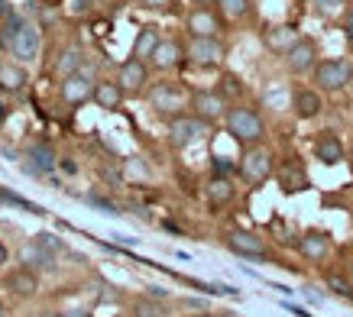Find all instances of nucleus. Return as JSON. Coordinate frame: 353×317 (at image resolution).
<instances>
[{"instance_id":"603ef678","label":"nucleus","mask_w":353,"mask_h":317,"mask_svg":"<svg viewBox=\"0 0 353 317\" xmlns=\"http://www.w3.org/2000/svg\"><path fill=\"white\" fill-rule=\"evenodd\" d=\"M94 3H104V0H94Z\"/></svg>"},{"instance_id":"2f4dec72","label":"nucleus","mask_w":353,"mask_h":317,"mask_svg":"<svg viewBox=\"0 0 353 317\" xmlns=\"http://www.w3.org/2000/svg\"><path fill=\"white\" fill-rule=\"evenodd\" d=\"M133 317H165V307L156 301V298H137L133 301Z\"/></svg>"},{"instance_id":"ddd939ff","label":"nucleus","mask_w":353,"mask_h":317,"mask_svg":"<svg viewBox=\"0 0 353 317\" xmlns=\"http://www.w3.org/2000/svg\"><path fill=\"white\" fill-rule=\"evenodd\" d=\"M185 30H188V39H208L224 30V20L211 7H192L185 17Z\"/></svg>"},{"instance_id":"473e14b6","label":"nucleus","mask_w":353,"mask_h":317,"mask_svg":"<svg viewBox=\"0 0 353 317\" xmlns=\"http://www.w3.org/2000/svg\"><path fill=\"white\" fill-rule=\"evenodd\" d=\"M32 243H39L46 249V253H52V256H59V253H65V240L59 236V233H52V230H43V233H36V240Z\"/></svg>"},{"instance_id":"b1692460","label":"nucleus","mask_w":353,"mask_h":317,"mask_svg":"<svg viewBox=\"0 0 353 317\" xmlns=\"http://www.w3.org/2000/svg\"><path fill=\"white\" fill-rule=\"evenodd\" d=\"M20 259H23V265H26V269H32L36 275H39V272H55V265H59V259H55L52 253H46L39 243H26V246H23Z\"/></svg>"},{"instance_id":"cd10ccee","label":"nucleus","mask_w":353,"mask_h":317,"mask_svg":"<svg viewBox=\"0 0 353 317\" xmlns=\"http://www.w3.org/2000/svg\"><path fill=\"white\" fill-rule=\"evenodd\" d=\"M23 85H26V72H23L20 65H10V62L0 65V88H3L7 94L23 91Z\"/></svg>"},{"instance_id":"4be33fe9","label":"nucleus","mask_w":353,"mask_h":317,"mask_svg":"<svg viewBox=\"0 0 353 317\" xmlns=\"http://www.w3.org/2000/svg\"><path fill=\"white\" fill-rule=\"evenodd\" d=\"M185 59V49L175 39H162L159 45H156V52H152L150 62L159 68V72H172V68H179Z\"/></svg>"},{"instance_id":"3c124183","label":"nucleus","mask_w":353,"mask_h":317,"mask_svg":"<svg viewBox=\"0 0 353 317\" xmlns=\"http://www.w3.org/2000/svg\"><path fill=\"white\" fill-rule=\"evenodd\" d=\"M347 275H350V278H353V259H350V263H347Z\"/></svg>"},{"instance_id":"7c9ffc66","label":"nucleus","mask_w":353,"mask_h":317,"mask_svg":"<svg viewBox=\"0 0 353 317\" xmlns=\"http://www.w3.org/2000/svg\"><path fill=\"white\" fill-rule=\"evenodd\" d=\"M0 204H7V207H17V211H26V214H36V217H43V207L39 204H32V201H26V198H20L17 191H10V188H0Z\"/></svg>"},{"instance_id":"864d4df0","label":"nucleus","mask_w":353,"mask_h":317,"mask_svg":"<svg viewBox=\"0 0 353 317\" xmlns=\"http://www.w3.org/2000/svg\"><path fill=\"white\" fill-rule=\"evenodd\" d=\"M46 317H55V314H46Z\"/></svg>"},{"instance_id":"39448f33","label":"nucleus","mask_w":353,"mask_h":317,"mask_svg":"<svg viewBox=\"0 0 353 317\" xmlns=\"http://www.w3.org/2000/svg\"><path fill=\"white\" fill-rule=\"evenodd\" d=\"M311 78H314V88H318V91L337 94V91H343V88L353 81V65L347 62V59H321V62L314 65Z\"/></svg>"},{"instance_id":"de8ad7c7","label":"nucleus","mask_w":353,"mask_h":317,"mask_svg":"<svg viewBox=\"0 0 353 317\" xmlns=\"http://www.w3.org/2000/svg\"><path fill=\"white\" fill-rule=\"evenodd\" d=\"M0 317H10V307L3 305V301H0Z\"/></svg>"},{"instance_id":"a878e982","label":"nucleus","mask_w":353,"mask_h":317,"mask_svg":"<svg viewBox=\"0 0 353 317\" xmlns=\"http://www.w3.org/2000/svg\"><path fill=\"white\" fill-rule=\"evenodd\" d=\"M324 285L331 288L334 298H343V301H350V305H353V278L347 272L327 269V272H324Z\"/></svg>"},{"instance_id":"58836bf2","label":"nucleus","mask_w":353,"mask_h":317,"mask_svg":"<svg viewBox=\"0 0 353 317\" xmlns=\"http://www.w3.org/2000/svg\"><path fill=\"white\" fill-rule=\"evenodd\" d=\"M341 3H343V0H314V7H318L321 13H334Z\"/></svg>"},{"instance_id":"72a5a7b5","label":"nucleus","mask_w":353,"mask_h":317,"mask_svg":"<svg viewBox=\"0 0 353 317\" xmlns=\"http://www.w3.org/2000/svg\"><path fill=\"white\" fill-rule=\"evenodd\" d=\"M211 175H217V178H234L236 162H230L227 156H211Z\"/></svg>"},{"instance_id":"a18cd8bd","label":"nucleus","mask_w":353,"mask_h":317,"mask_svg":"<svg viewBox=\"0 0 353 317\" xmlns=\"http://www.w3.org/2000/svg\"><path fill=\"white\" fill-rule=\"evenodd\" d=\"M7 114H10V110H7V104L0 101V127H3V120H7Z\"/></svg>"},{"instance_id":"f704fd0d","label":"nucleus","mask_w":353,"mask_h":317,"mask_svg":"<svg viewBox=\"0 0 353 317\" xmlns=\"http://www.w3.org/2000/svg\"><path fill=\"white\" fill-rule=\"evenodd\" d=\"M101 178L108 181L110 188H120L127 181V175H123V165H101Z\"/></svg>"},{"instance_id":"49530a36","label":"nucleus","mask_w":353,"mask_h":317,"mask_svg":"<svg viewBox=\"0 0 353 317\" xmlns=\"http://www.w3.org/2000/svg\"><path fill=\"white\" fill-rule=\"evenodd\" d=\"M192 3H194V7H214L217 0H192Z\"/></svg>"},{"instance_id":"c9c22d12","label":"nucleus","mask_w":353,"mask_h":317,"mask_svg":"<svg viewBox=\"0 0 353 317\" xmlns=\"http://www.w3.org/2000/svg\"><path fill=\"white\" fill-rule=\"evenodd\" d=\"M85 201L91 204V207H97V211H104V214H110V217H117L120 214V207L110 198H101V194H85Z\"/></svg>"},{"instance_id":"f257e3e1","label":"nucleus","mask_w":353,"mask_h":317,"mask_svg":"<svg viewBox=\"0 0 353 317\" xmlns=\"http://www.w3.org/2000/svg\"><path fill=\"white\" fill-rule=\"evenodd\" d=\"M224 130L230 133L236 146H263V139H266V120L259 114L256 107H246V104H230L224 116Z\"/></svg>"},{"instance_id":"2eb2a0df","label":"nucleus","mask_w":353,"mask_h":317,"mask_svg":"<svg viewBox=\"0 0 353 317\" xmlns=\"http://www.w3.org/2000/svg\"><path fill=\"white\" fill-rule=\"evenodd\" d=\"M276 178H279V185H282V191H285V194H299V191H305L311 185L308 172H305V165L299 162V156L285 158V162L276 169Z\"/></svg>"},{"instance_id":"393cba45","label":"nucleus","mask_w":353,"mask_h":317,"mask_svg":"<svg viewBox=\"0 0 353 317\" xmlns=\"http://www.w3.org/2000/svg\"><path fill=\"white\" fill-rule=\"evenodd\" d=\"M159 43H162L159 30H156V26H143V30H139V36H137V43H133V59H139V62H150Z\"/></svg>"},{"instance_id":"423d86ee","label":"nucleus","mask_w":353,"mask_h":317,"mask_svg":"<svg viewBox=\"0 0 353 317\" xmlns=\"http://www.w3.org/2000/svg\"><path fill=\"white\" fill-rule=\"evenodd\" d=\"M208 130L211 127L204 120H198L194 114H182V116H175V120H165V139H169V146L175 152L194 146L198 139L208 136Z\"/></svg>"},{"instance_id":"5701e85b","label":"nucleus","mask_w":353,"mask_h":317,"mask_svg":"<svg viewBox=\"0 0 353 317\" xmlns=\"http://www.w3.org/2000/svg\"><path fill=\"white\" fill-rule=\"evenodd\" d=\"M123 101H127V94H123V88H120L117 81H97V88H94V104L101 107V110L117 114L120 107H123Z\"/></svg>"},{"instance_id":"79ce46f5","label":"nucleus","mask_w":353,"mask_h":317,"mask_svg":"<svg viewBox=\"0 0 353 317\" xmlns=\"http://www.w3.org/2000/svg\"><path fill=\"white\" fill-rule=\"evenodd\" d=\"M55 317H88L85 307H72V311H62V314H55Z\"/></svg>"},{"instance_id":"bb28decb","label":"nucleus","mask_w":353,"mask_h":317,"mask_svg":"<svg viewBox=\"0 0 353 317\" xmlns=\"http://www.w3.org/2000/svg\"><path fill=\"white\" fill-rule=\"evenodd\" d=\"M81 65H85V52H81L78 45H68V49L55 59V74H59V78H68V74L81 72Z\"/></svg>"},{"instance_id":"1a4fd4ad","label":"nucleus","mask_w":353,"mask_h":317,"mask_svg":"<svg viewBox=\"0 0 353 317\" xmlns=\"http://www.w3.org/2000/svg\"><path fill=\"white\" fill-rule=\"evenodd\" d=\"M227 45L221 43V36H208V39H188L185 45V59L198 68H217L224 62Z\"/></svg>"},{"instance_id":"f8f14e48","label":"nucleus","mask_w":353,"mask_h":317,"mask_svg":"<svg viewBox=\"0 0 353 317\" xmlns=\"http://www.w3.org/2000/svg\"><path fill=\"white\" fill-rule=\"evenodd\" d=\"M7 49H10L20 62H36V59H39V49H43V32H39V26L26 20L20 30H17V36L10 39Z\"/></svg>"},{"instance_id":"dca6fc26","label":"nucleus","mask_w":353,"mask_h":317,"mask_svg":"<svg viewBox=\"0 0 353 317\" xmlns=\"http://www.w3.org/2000/svg\"><path fill=\"white\" fill-rule=\"evenodd\" d=\"M314 158L321 162V165H337L347 158V146H343V139L334 133V130H324L314 136Z\"/></svg>"},{"instance_id":"412c9836","label":"nucleus","mask_w":353,"mask_h":317,"mask_svg":"<svg viewBox=\"0 0 353 317\" xmlns=\"http://www.w3.org/2000/svg\"><path fill=\"white\" fill-rule=\"evenodd\" d=\"M26 162H32L43 175H52V172L59 169L55 149L49 146V143H43V139H30V143H26Z\"/></svg>"},{"instance_id":"c03bdc74","label":"nucleus","mask_w":353,"mask_h":317,"mask_svg":"<svg viewBox=\"0 0 353 317\" xmlns=\"http://www.w3.org/2000/svg\"><path fill=\"white\" fill-rule=\"evenodd\" d=\"M305 295H308V301H321V298H324L321 292H314V288H311V285L305 288Z\"/></svg>"},{"instance_id":"6ab92c4d","label":"nucleus","mask_w":353,"mask_h":317,"mask_svg":"<svg viewBox=\"0 0 353 317\" xmlns=\"http://www.w3.org/2000/svg\"><path fill=\"white\" fill-rule=\"evenodd\" d=\"M3 288H10V295H17V298H32L39 292V275L32 272V269H26V265H20V269L7 272Z\"/></svg>"},{"instance_id":"4468645a","label":"nucleus","mask_w":353,"mask_h":317,"mask_svg":"<svg viewBox=\"0 0 353 317\" xmlns=\"http://www.w3.org/2000/svg\"><path fill=\"white\" fill-rule=\"evenodd\" d=\"M282 59H285V68H289L292 74L314 72V65L321 62V59H318V43H314V39H308V36H301L299 43L292 45Z\"/></svg>"},{"instance_id":"a211bd4d","label":"nucleus","mask_w":353,"mask_h":317,"mask_svg":"<svg viewBox=\"0 0 353 317\" xmlns=\"http://www.w3.org/2000/svg\"><path fill=\"white\" fill-rule=\"evenodd\" d=\"M236 198V185L234 178H217V175H211V178L204 181V201L211 204V211H221V207H227V204Z\"/></svg>"},{"instance_id":"ea45409f","label":"nucleus","mask_w":353,"mask_h":317,"mask_svg":"<svg viewBox=\"0 0 353 317\" xmlns=\"http://www.w3.org/2000/svg\"><path fill=\"white\" fill-rule=\"evenodd\" d=\"M343 36H347V43L353 45V7L347 10V17H343Z\"/></svg>"},{"instance_id":"09e8293b","label":"nucleus","mask_w":353,"mask_h":317,"mask_svg":"<svg viewBox=\"0 0 353 317\" xmlns=\"http://www.w3.org/2000/svg\"><path fill=\"white\" fill-rule=\"evenodd\" d=\"M347 165H350V172H353V149H347Z\"/></svg>"},{"instance_id":"7ed1b4c3","label":"nucleus","mask_w":353,"mask_h":317,"mask_svg":"<svg viewBox=\"0 0 353 317\" xmlns=\"http://www.w3.org/2000/svg\"><path fill=\"white\" fill-rule=\"evenodd\" d=\"M279 162H276V152L269 146H250L243 149V156L236 162V175L243 178V185L250 188H259V185H266L272 175H276Z\"/></svg>"},{"instance_id":"8fccbe9b","label":"nucleus","mask_w":353,"mask_h":317,"mask_svg":"<svg viewBox=\"0 0 353 317\" xmlns=\"http://www.w3.org/2000/svg\"><path fill=\"white\" fill-rule=\"evenodd\" d=\"M194 317H227V314H211V311H204V314H194Z\"/></svg>"},{"instance_id":"4c0bfd02","label":"nucleus","mask_w":353,"mask_h":317,"mask_svg":"<svg viewBox=\"0 0 353 317\" xmlns=\"http://www.w3.org/2000/svg\"><path fill=\"white\" fill-rule=\"evenodd\" d=\"M59 169H62L65 175H78V162L72 156H62L59 158Z\"/></svg>"},{"instance_id":"c756f323","label":"nucleus","mask_w":353,"mask_h":317,"mask_svg":"<svg viewBox=\"0 0 353 317\" xmlns=\"http://www.w3.org/2000/svg\"><path fill=\"white\" fill-rule=\"evenodd\" d=\"M217 91L227 97V104H236L240 97L246 94V88H243V81L236 78V74H230V72H224L221 74V81H217Z\"/></svg>"},{"instance_id":"f3484780","label":"nucleus","mask_w":353,"mask_h":317,"mask_svg":"<svg viewBox=\"0 0 353 317\" xmlns=\"http://www.w3.org/2000/svg\"><path fill=\"white\" fill-rule=\"evenodd\" d=\"M292 110L299 120H314V116H321L324 110V97L318 88H299L295 94H292Z\"/></svg>"},{"instance_id":"f03ea898","label":"nucleus","mask_w":353,"mask_h":317,"mask_svg":"<svg viewBox=\"0 0 353 317\" xmlns=\"http://www.w3.org/2000/svg\"><path fill=\"white\" fill-rule=\"evenodd\" d=\"M221 243L230 249L240 259H250V263H272V265H289L276 256V249L266 243V236H259L256 230H243V227H230V230L221 233Z\"/></svg>"},{"instance_id":"9b49d317","label":"nucleus","mask_w":353,"mask_h":317,"mask_svg":"<svg viewBox=\"0 0 353 317\" xmlns=\"http://www.w3.org/2000/svg\"><path fill=\"white\" fill-rule=\"evenodd\" d=\"M94 74L91 72H75L68 74V78H62V85H59V94H62V101L68 107H85L88 101H94Z\"/></svg>"},{"instance_id":"0eeeda50","label":"nucleus","mask_w":353,"mask_h":317,"mask_svg":"<svg viewBox=\"0 0 353 317\" xmlns=\"http://www.w3.org/2000/svg\"><path fill=\"white\" fill-rule=\"evenodd\" d=\"M227 110H230V104H227V97L221 94V91H211V88H198V91H192V104H188V114H194L198 120H204L208 127H214V123H224Z\"/></svg>"},{"instance_id":"6e6552de","label":"nucleus","mask_w":353,"mask_h":317,"mask_svg":"<svg viewBox=\"0 0 353 317\" xmlns=\"http://www.w3.org/2000/svg\"><path fill=\"white\" fill-rule=\"evenodd\" d=\"M295 249H299V256L305 263L324 265L334 253V240L327 230H305L299 240H295Z\"/></svg>"},{"instance_id":"aec40b11","label":"nucleus","mask_w":353,"mask_h":317,"mask_svg":"<svg viewBox=\"0 0 353 317\" xmlns=\"http://www.w3.org/2000/svg\"><path fill=\"white\" fill-rule=\"evenodd\" d=\"M301 36L299 30L292 26V23H282V26H269L266 32H263V43H266L269 52H279V55H285L292 49V45L299 43Z\"/></svg>"},{"instance_id":"c85d7f7f","label":"nucleus","mask_w":353,"mask_h":317,"mask_svg":"<svg viewBox=\"0 0 353 317\" xmlns=\"http://www.w3.org/2000/svg\"><path fill=\"white\" fill-rule=\"evenodd\" d=\"M217 10L224 20H246L250 10H253V0H217Z\"/></svg>"},{"instance_id":"37998d69","label":"nucleus","mask_w":353,"mask_h":317,"mask_svg":"<svg viewBox=\"0 0 353 317\" xmlns=\"http://www.w3.org/2000/svg\"><path fill=\"white\" fill-rule=\"evenodd\" d=\"M7 263H10V246L0 240V265H7Z\"/></svg>"},{"instance_id":"9d476101","label":"nucleus","mask_w":353,"mask_h":317,"mask_svg":"<svg viewBox=\"0 0 353 317\" xmlns=\"http://www.w3.org/2000/svg\"><path fill=\"white\" fill-rule=\"evenodd\" d=\"M114 81L123 88V94H127V97L146 94V91H150V65L130 55L127 62L117 68V78H114Z\"/></svg>"},{"instance_id":"a19ab883","label":"nucleus","mask_w":353,"mask_h":317,"mask_svg":"<svg viewBox=\"0 0 353 317\" xmlns=\"http://www.w3.org/2000/svg\"><path fill=\"white\" fill-rule=\"evenodd\" d=\"M143 7H150V10H165V7H172V0H143Z\"/></svg>"},{"instance_id":"e433bc0d","label":"nucleus","mask_w":353,"mask_h":317,"mask_svg":"<svg viewBox=\"0 0 353 317\" xmlns=\"http://www.w3.org/2000/svg\"><path fill=\"white\" fill-rule=\"evenodd\" d=\"M94 10V0H65V13L68 17H88Z\"/></svg>"},{"instance_id":"20e7f679","label":"nucleus","mask_w":353,"mask_h":317,"mask_svg":"<svg viewBox=\"0 0 353 317\" xmlns=\"http://www.w3.org/2000/svg\"><path fill=\"white\" fill-rule=\"evenodd\" d=\"M146 101H150L152 114L162 116V120H175V116L188 114V104H192V94H185L179 85L172 81H159L146 91Z\"/></svg>"}]
</instances>
